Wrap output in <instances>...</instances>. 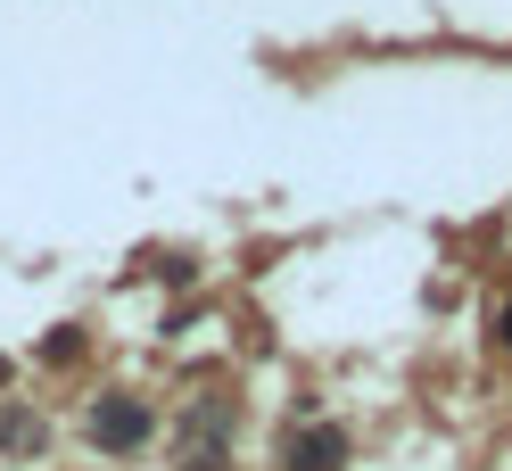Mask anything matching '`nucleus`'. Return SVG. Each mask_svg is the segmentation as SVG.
Wrapping results in <instances>:
<instances>
[{"label": "nucleus", "instance_id": "f03ea898", "mask_svg": "<svg viewBox=\"0 0 512 471\" xmlns=\"http://www.w3.org/2000/svg\"><path fill=\"white\" fill-rule=\"evenodd\" d=\"M339 463H347V430L314 422V430H298V438H290V471H339Z\"/></svg>", "mask_w": 512, "mask_h": 471}, {"label": "nucleus", "instance_id": "7ed1b4c3", "mask_svg": "<svg viewBox=\"0 0 512 471\" xmlns=\"http://www.w3.org/2000/svg\"><path fill=\"white\" fill-rule=\"evenodd\" d=\"M34 438H42L34 414H0V447H34Z\"/></svg>", "mask_w": 512, "mask_h": 471}, {"label": "nucleus", "instance_id": "f257e3e1", "mask_svg": "<svg viewBox=\"0 0 512 471\" xmlns=\"http://www.w3.org/2000/svg\"><path fill=\"white\" fill-rule=\"evenodd\" d=\"M83 430H91V447H108V455H133V447H141V438H149L157 422H149V405H141V397H100V405L83 414Z\"/></svg>", "mask_w": 512, "mask_h": 471}, {"label": "nucleus", "instance_id": "20e7f679", "mask_svg": "<svg viewBox=\"0 0 512 471\" xmlns=\"http://www.w3.org/2000/svg\"><path fill=\"white\" fill-rule=\"evenodd\" d=\"M496 339H504V348H512V306H504V323H496Z\"/></svg>", "mask_w": 512, "mask_h": 471}]
</instances>
